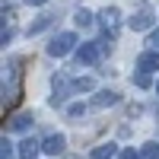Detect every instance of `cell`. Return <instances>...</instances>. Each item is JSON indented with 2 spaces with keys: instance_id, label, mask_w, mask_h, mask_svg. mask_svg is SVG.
<instances>
[{
  "instance_id": "13",
  "label": "cell",
  "mask_w": 159,
  "mask_h": 159,
  "mask_svg": "<svg viewBox=\"0 0 159 159\" xmlns=\"http://www.w3.org/2000/svg\"><path fill=\"white\" fill-rule=\"evenodd\" d=\"M140 159H159V147H156V143H147L143 153H140Z\"/></svg>"
},
{
  "instance_id": "19",
  "label": "cell",
  "mask_w": 159,
  "mask_h": 159,
  "mask_svg": "<svg viewBox=\"0 0 159 159\" xmlns=\"http://www.w3.org/2000/svg\"><path fill=\"white\" fill-rule=\"evenodd\" d=\"M83 115V105H70V118H80Z\"/></svg>"
},
{
  "instance_id": "2",
  "label": "cell",
  "mask_w": 159,
  "mask_h": 159,
  "mask_svg": "<svg viewBox=\"0 0 159 159\" xmlns=\"http://www.w3.org/2000/svg\"><path fill=\"white\" fill-rule=\"evenodd\" d=\"M153 22H156L153 10H150V7H140V10L134 13V19H130V29H134V32H147V29H153Z\"/></svg>"
},
{
  "instance_id": "16",
  "label": "cell",
  "mask_w": 159,
  "mask_h": 159,
  "mask_svg": "<svg viewBox=\"0 0 159 159\" xmlns=\"http://www.w3.org/2000/svg\"><path fill=\"white\" fill-rule=\"evenodd\" d=\"M137 86L147 89V86H150V73H137Z\"/></svg>"
},
{
  "instance_id": "3",
  "label": "cell",
  "mask_w": 159,
  "mask_h": 159,
  "mask_svg": "<svg viewBox=\"0 0 159 159\" xmlns=\"http://www.w3.org/2000/svg\"><path fill=\"white\" fill-rule=\"evenodd\" d=\"M137 70H140V73L159 70V51H143V54L137 57Z\"/></svg>"
},
{
  "instance_id": "6",
  "label": "cell",
  "mask_w": 159,
  "mask_h": 159,
  "mask_svg": "<svg viewBox=\"0 0 159 159\" xmlns=\"http://www.w3.org/2000/svg\"><path fill=\"white\" fill-rule=\"evenodd\" d=\"M118 92H111V89H102V92H96L92 96V108H108V105H118Z\"/></svg>"
},
{
  "instance_id": "21",
  "label": "cell",
  "mask_w": 159,
  "mask_h": 159,
  "mask_svg": "<svg viewBox=\"0 0 159 159\" xmlns=\"http://www.w3.org/2000/svg\"><path fill=\"white\" fill-rule=\"evenodd\" d=\"M25 3H29V7H45L48 0H25Z\"/></svg>"
},
{
  "instance_id": "17",
  "label": "cell",
  "mask_w": 159,
  "mask_h": 159,
  "mask_svg": "<svg viewBox=\"0 0 159 159\" xmlns=\"http://www.w3.org/2000/svg\"><path fill=\"white\" fill-rule=\"evenodd\" d=\"M0 159H13V150H10L7 140H3V147H0Z\"/></svg>"
},
{
  "instance_id": "8",
  "label": "cell",
  "mask_w": 159,
  "mask_h": 159,
  "mask_svg": "<svg viewBox=\"0 0 159 159\" xmlns=\"http://www.w3.org/2000/svg\"><path fill=\"white\" fill-rule=\"evenodd\" d=\"M64 143H67V140H64V137H61V134H51V137H48V140H45V143H42V150H45V153H48V156H57V153H61V150H64Z\"/></svg>"
},
{
  "instance_id": "14",
  "label": "cell",
  "mask_w": 159,
  "mask_h": 159,
  "mask_svg": "<svg viewBox=\"0 0 159 159\" xmlns=\"http://www.w3.org/2000/svg\"><path fill=\"white\" fill-rule=\"evenodd\" d=\"M76 25H83V29L92 25V13H89V10H80V13H76Z\"/></svg>"
},
{
  "instance_id": "15",
  "label": "cell",
  "mask_w": 159,
  "mask_h": 159,
  "mask_svg": "<svg viewBox=\"0 0 159 159\" xmlns=\"http://www.w3.org/2000/svg\"><path fill=\"white\" fill-rule=\"evenodd\" d=\"M73 89H76V92H89V89H92V80H86V76H83V80H76Z\"/></svg>"
},
{
  "instance_id": "11",
  "label": "cell",
  "mask_w": 159,
  "mask_h": 159,
  "mask_svg": "<svg viewBox=\"0 0 159 159\" xmlns=\"http://www.w3.org/2000/svg\"><path fill=\"white\" fill-rule=\"evenodd\" d=\"M32 124V115H13L10 118V130H25Z\"/></svg>"
},
{
  "instance_id": "4",
  "label": "cell",
  "mask_w": 159,
  "mask_h": 159,
  "mask_svg": "<svg viewBox=\"0 0 159 159\" xmlns=\"http://www.w3.org/2000/svg\"><path fill=\"white\" fill-rule=\"evenodd\" d=\"M99 19L105 22L108 35H115V32H118V19H121V10H118V7H105V10L99 13Z\"/></svg>"
},
{
  "instance_id": "18",
  "label": "cell",
  "mask_w": 159,
  "mask_h": 159,
  "mask_svg": "<svg viewBox=\"0 0 159 159\" xmlns=\"http://www.w3.org/2000/svg\"><path fill=\"white\" fill-rule=\"evenodd\" d=\"M147 45H153V51H159V29L150 35V42H147Z\"/></svg>"
},
{
  "instance_id": "5",
  "label": "cell",
  "mask_w": 159,
  "mask_h": 159,
  "mask_svg": "<svg viewBox=\"0 0 159 159\" xmlns=\"http://www.w3.org/2000/svg\"><path fill=\"white\" fill-rule=\"evenodd\" d=\"M99 54H102L99 42H89V45H83V48L76 51V61H80V64H96V61H99Z\"/></svg>"
},
{
  "instance_id": "7",
  "label": "cell",
  "mask_w": 159,
  "mask_h": 159,
  "mask_svg": "<svg viewBox=\"0 0 159 159\" xmlns=\"http://www.w3.org/2000/svg\"><path fill=\"white\" fill-rule=\"evenodd\" d=\"M67 80L64 76H54V96H51V105H64V99H67Z\"/></svg>"
},
{
  "instance_id": "10",
  "label": "cell",
  "mask_w": 159,
  "mask_h": 159,
  "mask_svg": "<svg viewBox=\"0 0 159 159\" xmlns=\"http://www.w3.org/2000/svg\"><path fill=\"white\" fill-rule=\"evenodd\" d=\"M115 153H118V147H115V143H102V147H96V150L89 153V159H111Z\"/></svg>"
},
{
  "instance_id": "1",
  "label": "cell",
  "mask_w": 159,
  "mask_h": 159,
  "mask_svg": "<svg viewBox=\"0 0 159 159\" xmlns=\"http://www.w3.org/2000/svg\"><path fill=\"white\" fill-rule=\"evenodd\" d=\"M76 45V35L73 32H61L57 38H51V45H48V54L51 57H64V54H70Z\"/></svg>"
},
{
  "instance_id": "12",
  "label": "cell",
  "mask_w": 159,
  "mask_h": 159,
  "mask_svg": "<svg viewBox=\"0 0 159 159\" xmlns=\"http://www.w3.org/2000/svg\"><path fill=\"white\" fill-rule=\"evenodd\" d=\"M51 19H54V16H38V19L29 25V32H32V35H38L42 29H48V25H51Z\"/></svg>"
},
{
  "instance_id": "9",
  "label": "cell",
  "mask_w": 159,
  "mask_h": 159,
  "mask_svg": "<svg viewBox=\"0 0 159 159\" xmlns=\"http://www.w3.org/2000/svg\"><path fill=\"white\" fill-rule=\"evenodd\" d=\"M38 150H42V143H35V140H22V143H19V159H35Z\"/></svg>"
},
{
  "instance_id": "20",
  "label": "cell",
  "mask_w": 159,
  "mask_h": 159,
  "mask_svg": "<svg viewBox=\"0 0 159 159\" xmlns=\"http://www.w3.org/2000/svg\"><path fill=\"white\" fill-rule=\"evenodd\" d=\"M121 159H140V156H137L134 150H124V153H121Z\"/></svg>"
},
{
  "instance_id": "22",
  "label": "cell",
  "mask_w": 159,
  "mask_h": 159,
  "mask_svg": "<svg viewBox=\"0 0 159 159\" xmlns=\"http://www.w3.org/2000/svg\"><path fill=\"white\" fill-rule=\"evenodd\" d=\"M156 89H159V86H156Z\"/></svg>"
}]
</instances>
